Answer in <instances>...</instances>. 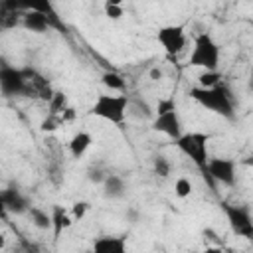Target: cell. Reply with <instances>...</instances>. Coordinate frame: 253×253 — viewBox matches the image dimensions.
<instances>
[{"label":"cell","instance_id":"cell-5","mask_svg":"<svg viewBox=\"0 0 253 253\" xmlns=\"http://www.w3.org/2000/svg\"><path fill=\"white\" fill-rule=\"evenodd\" d=\"M152 128L166 134L168 138H172L174 142L184 134L182 132V123H180V115L176 111V101L174 97H166L158 101L156 107V117L152 121Z\"/></svg>","mask_w":253,"mask_h":253},{"label":"cell","instance_id":"cell-19","mask_svg":"<svg viewBox=\"0 0 253 253\" xmlns=\"http://www.w3.org/2000/svg\"><path fill=\"white\" fill-rule=\"evenodd\" d=\"M101 81H103V85H105L107 89H111V91H123V89H125V79H123V75L117 73V71H105V73L101 75Z\"/></svg>","mask_w":253,"mask_h":253},{"label":"cell","instance_id":"cell-29","mask_svg":"<svg viewBox=\"0 0 253 253\" xmlns=\"http://www.w3.org/2000/svg\"><path fill=\"white\" fill-rule=\"evenodd\" d=\"M126 215H128L130 223H136V221H138V211H136V210H128V211H126Z\"/></svg>","mask_w":253,"mask_h":253},{"label":"cell","instance_id":"cell-6","mask_svg":"<svg viewBox=\"0 0 253 253\" xmlns=\"http://www.w3.org/2000/svg\"><path fill=\"white\" fill-rule=\"evenodd\" d=\"M221 210L225 213V219H227L231 231L237 237H243V239H247V241L253 243V217H251L249 208L223 202L221 204Z\"/></svg>","mask_w":253,"mask_h":253},{"label":"cell","instance_id":"cell-25","mask_svg":"<svg viewBox=\"0 0 253 253\" xmlns=\"http://www.w3.org/2000/svg\"><path fill=\"white\" fill-rule=\"evenodd\" d=\"M89 211V204L87 202H75L73 206H71V217H73V221H79V219H83L85 217V213Z\"/></svg>","mask_w":253,"mask_h":253},{"label":"cell","instance_id":"cell-21","mask_svg":"<svg viewBox=\"0 0 253 253\" xmlns=\"http://www.w3.org/2000/svg\"><path fill=\"white\" fill-rule=\"evenodd\" d=\"M152 170H154V174H156V176H160V178H168V176H170L172 166H170V162H168V158H166V156L156 154V156L152 158Z\"/></svg>","mask_w":253,"mask_h":253},{"label":"cell","instance_id":"cell-10","mask_svg":"<svg viewBox=\"0 0 253 253\" xmlns=\"http://www.w3.org/2000/svg\"><path fill=\"white\" fill-rule=\"evenodd\" d=\"M22 26H24L28 32L43 34V32H47L49 28H61V22H59L57 16H49V14H45V12L28 8V12L22 14Z\"/></svg>","mask_w":253,"mask_h":253},{"label":"cell","instance_id":"cell-32","mask_svg":"<svg viewBox=\"0 0 253 253\" xmlns=\"http://www.w3.org/2000/svg\"><path fill=\"white\" fill-rule=\"evenodd\" d=\"M245 164H247V166H251V168H253V154H251V156H249V158H245Z\"/></svg>","mask_w":253,"mask_h":253},{"label":"cell","instance_id":"cell-17","mask_svg":"<svg viewBox=\"0 0 253 253\" xmlns=\"http://www.w3.org/2000/svg\"><path fill=\"white\" fill-rule=\"evenodd\" d=\"M28 217L32 221L34 227L45 231V229H51V213H47L45 210L38 208V206H32L30 211H28Z\"/></svg>","mask_w":253,"mask_h":253},{"label":"cell","instance_id":"cell-27","mask_svg":"<svg viewBox=\"0 0 253 253\" xmlns=\"http://www.w3.org/2000/svg\"><path fill=\"white\" fill-rule=\"evenodd\" d=\"M107 176H109V174H105L101 168H89V172H87V178H89L93 184H103V182L107 180Z\"/></svg>","mask_w":253,"mask_h":253},{"label":"cell","instance_id":"cell-13","mask_svg":"<svg viewBox=\"0 0 253 253\" xmlns=\"http://www.w3.org/2000/svg\"><path fill=\"white\" fill-rule=\"evenodd\" d=\"M93 253H128L125 235H101L93 241Z\"/></svg>","mask_w":253,"mask_h":253},{"label":"cell","instance_id":"cell-11","mask_svg":"<svg viewBox=\"0 0 253 253\" xmlns=\"http://www.w3.org/2000/svg\"><path fill=\"white\" fill-rule=\"evenodd\" d=\"M208 176L211 182L233 186L235 184V162L227 158H210L208 162Z\"/></svg>","mask_w":253,"mask_h":253},{"label":"cell","instance_id":"cell-14","mask_svg":"<svg viewBox=\"0 0 253 253\" xmlns=\"http://www.w3.org/2000/svg\"><path fill=\"white\" fill-rule=\"evenodd\" d=\"M73 223L71 213L63 208V206H53L51 208V231H53V239H59V235Z\"/></svg>","mask_w":253,"mask_h":253},{"label":"cell","instance_id":"cell-26","mask_svg":"<svg viewBox=\"0 0 253 253\" xmlns=\"http://www.w3.org/2000/svg\"><path fill=\"white\" fill-rule=\"evenodd\" d=\"M105 16L111 20H119L123 16V6L119 2H107L105 4Z\"/></svg>","mask_w":253,"mask_h":253},{"label":"cell","instance_id":"cell-1","mask_svg":"<svg viewBox=\"0 0 253 253\" xmlns=\"http://www.w3.org/2000/svg\"><path fill=\"white\" fill-rule=\"evenodd\" d=\"M190 97L202 105L204 109L227 119V121H233L235 119V101H233V93L231 89L221 81L217 87H211V89H202V87H192L190 89Z\"/></svg>","mask_w":253,"mask_h":253},{"label":"cell","instance_id":"cell-8","mask_svg":"<svg viewBox=\"0 0 253 253\" xmlns=\"http://www.w3.org/2000/svg\"><path fill=\"white\" fill-rule=\"evenodd\" d=\"M0 89H2L4 97H26L24 69L2 65V69H0Z\"/></svg>","mask_w":253,"mask_h":253},{"label":"cell","instance_id":"cell-15","mask_svg":"<svg viewBox=\"0 0 253 253\" xmlns=\"http://www.w3.org/2000/svg\"><path fill=\"white\" fill-rule=\"evenodd\" d=\"M103 194L109 200H121V198H125V194H126L125 178L119 176V174H109L107 180L103 182Z\"/></svg>","mask_w":253,"mask_h":253},{"label":"cell","instance_id":"cell-4","mask_svg":"<svg viewBox=\"0 0 253 253\" xmlns=\"http://www.w3.org/2000/svg\"><path fill=\"white\" fill-rule=\"evenodd\" d=\"M128 107H130L128 95L101 93L91 107V115H95L103 121H109L113 125H123L126 119V113H128Z\"/></svg>","mask_w":253,"mask_h":253},{"label":"cell","instance_id":"cell-22","mask_svg":"<svg viewBox=\"0 0 253 253\" xmlns=\"http://www.w3.org/2000/svg\"><path fill=\"white\" fill-rule=\"evenodd\" d=\"M14 253H42L40 245L36 241H30L26 237H20L18 243L14 245Z\"/></svg>","mask_w":253,"mask_h":253},{"label":"cell","instance_id":"cell-2","mask_svg":"<svg viewBox=\"0 0 253 253\" xmlns=\"http://www.w3.org/2000/svg\"><path fill=\"white\" fill-rule=\"evenodd\" d=\"M208 142H210V134L208 132H198V130H192V132H184L174 144L178 146V150L188 156L196 168L202 172V176L208 180V184L213 188V182L210 180L208 176V162H210V152H208Z\"/></svg>","mask_w":253,"mask_h":253},{"label":"cell","instance_id":"cell-7","mask_svg":"<svg viewBox=\"0 0 253 253\" xmlns=\"http://www.w3.org/2000/svg\"><path fill=\"white\" fill-rule=\"evenodd\" d=\"M156 40L162 45V49L170 57H174V55L182 53L184 47H186V32H184V26H174V24L162 26L158 30V34H156Z\"/></svg>","mask_w":253,"mask_h":253},{"label":"cell","instance_id":"cell-16","mask_svg":"<svg viewBox=\"0 0 253 253\" xmlns=\"http://www.w3.org/2000/svg\"><path fill=\"white\" fill-rule=\"evenodd\" d=\"M91 142H93V136H91L89 132H85V130L75 132V134L71 136V140H69V154H71L73 158H81V156L89 150Z\"/></svg>","mask_w":253,"mask_h":253},{"label":"cell","instance_id":"cell-28","mask_svg":"<svg viewBox=\"0 0 253 253\" xmlns=\"http://www.w3.org/2000/svg\"><path fill=\"white\" fill-rule=\"evenodd\" d=\"M148 75H150V79H152V81H160V79L164 77V71H162L160 67H152Z\"/></svg>","mask_w":253,"mask_h":253},{"label":"cell","instance_id":"cell-23","mask_svg":"<svg viewBox=\"0 0 253 253\" xmlns=\"http://www.w3.org/2000/svg\"><path fill=\"white\" fill-rule=\"evenodd\" d=\"M174 194L178 196V198H188L190 194H192V182L186 178V176H180L176 182H174Z\"/></svg>","mask_w":253,"mask_h":253},{"label":"cell","instance_id":"cell-24","mask_svg":"<svg viewBox=\"0 0 253 253\" xmlns=\"http://www.w3.org/2000/svg\"><path fill=\"white\" fill-rule=\"evenodd\" d=\"M61 123H63V121H61V117H57V115H47V117L42 121L40 128H42L43 132H53Z\"/></svg>","mask_w":253,"mask_h":253},{"label":"cell","instance_id":"cell-31","mask_svg":"<svg viewBox=\"0 0 253 253\" xmlns=\"http://www.w3.org/2000/svg\"><path fill=\"white\" fill-rule=\"evenodd\" d=\"M249 89L253 91V67H251V73H249Z\"/></svg>","mask_w":253,"mask_h":253},{"label":"cell","instance_id":"cell-12","mask_svg":"<svg viewBox=\"0 0 253 253\" xmlns=\"http://www.w3.org/2000/svg\"><path fill=\"white\" fill-rule=\"evenodd\" d=\"M0 204H2V210L4 211H10V213H28L30 211V200L18 190V188H6L0 192Z\"/></svg>","mask_w":253,"mask_h":253},{"label":"cell","instance_id":"cell-9","mask_svg":"<svg viewBox=\"0 0 253 253\" xmlns=\"http://www.w3.org/2000/svg\"><path fill=\"white\" fill-rule=\"evenodd\" d=\"M24 75H26V97L42 99V101L49 103V99L55 93L51 83L34 67H24Z\"/></svg>","mask_w":253,"mask_h":253},{"label":"cell","instance_id":"cell-30","mask_svg":"<svg viewBox=\"0 0 253 253\" xmlns=\"http://www.w3.org/2000/svg\"><path fill=\"white\" fill-rule=\"evenodd\" d=\"M202 253H223V249H221V247H217V245H213V247H206Z\"/></svg>","mask_w":253,"mask_h":253},{"label":"cell","instance_id":"cell-18","mask_svg":"<svg viewBox=\"0 0 253 253\" xmlns=\"http://www.w3.org/2000/svg\"><path fill=\"white\" fill-rule=\"evenodd\" d=\"M47 109H49V113H47V115H57V117H61V115L69 109L67 95H65L63 91H55V93H53V97H51V99H49V103H47Z\"/></svg>","mask_w":253,"mask_h":253},{"label":"cell","instance_id":"cell-20","mask_svg":"<svg viewBox=\"0 0 253 253\" xmlns=\"http://www.w3.org/2000/svg\"><path fill=\"white\" fill-rule=\"evenodd\" d=\"M196 79H198V87H202V89H211L221 83L219 71H202Z\"/></svg>","mask_w":253,"mask_h":253},{"label":"cell","instance_id":"cell-3","mask_svg":"<svg viewBox=\"0 0 253 253\" xmlns=\"http://www.w3.org/2000/svg\"><path fill=\"white\" fill-rule=\"evenodd\" d=\"M190 67H202L204 71H217L219 67V45L210 34H198L194 47L188 57Z\"/></svg>","mask_w":253,"mask_h":253}]
</instances>
